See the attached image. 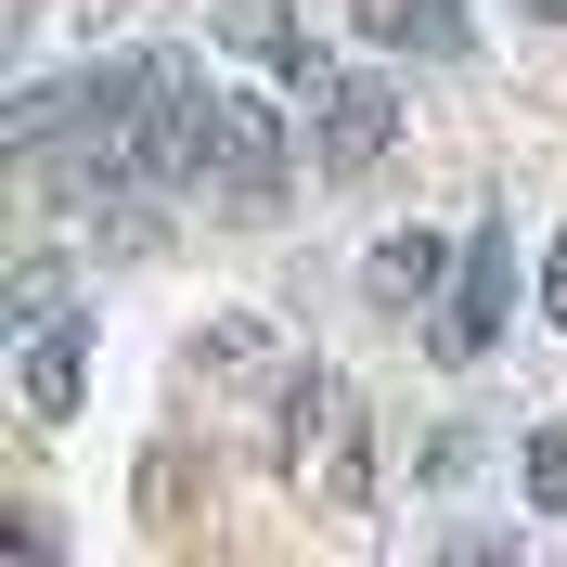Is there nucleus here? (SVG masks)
<instances>
[{
  "instance_id": "f257e3e1",
  "label": "nucleus",
  "mask_w": 567,
  "mask_h": 567,
  "mask_svg": "<svg viewBox=\"0 0 567 567\" xmlns=\"http://www.w3.org/2000/svg\"><path fill=\"white\" fill-rule=\"evenodd\" d=\"M194 194L233 219H258L284 194V116L258 104V91H207L194 104Z\"/></svg>"
},
{
  "instance_id": "f03ea898",
  "label": "nucleus",
  "mask_w": 567,
  "mask_h": 567,
  "mask_svg": "<svg viewBox=\"0 0 567 567\" xmlns=\"http://www.w3.org/2000/svg\"><path fill=\"white\" fill-rule=\"evenodd\" d=\"M503 310H516V219H477L464 233V271H452V322H439V349L477 361L503 336Z\"/></svg>"
},
{
  "instance_id": "7ed1b4c3",
  "label": "nucleus",
  "mask_w": 567,
  "mask_h": 567,
  "mask_svg": "<svg viewBox=\"0 0 567 567\" xmlns=\"http://www.w3.org/2000/svg\"><path fill=\"white\" fill-rule=\"evenodd\" d=\"M388 130H400L388 78H322V91H310V155H322V168H336V181L388 168Z\"/></svg>"
},
{
  "instance_id": "20e7f679",
  "label": "nucleus",
  "mask_w": 567,
  "mask_h": 567,
  "mask_svg": "<svg viewBox=\"0 0 567 567\" xmlns=\"http://www.w3.org/2000/svg\"><path fill=\"white\" fill-rule=\"evenodd\" d=\"M13 400H27V425H65L78 400H91V322L78 310H52V322L13 336Z\"/></svg>"
},
{
  "instance_id": "39448f33",
  "label": "nucleus",
  "mask_w": 567,
  "mask_h": 567,
  "mask_svg": "<svg viewBox=\"0 0 567 567\" xmlns=\"http://www.w3.org/2000/svg\"><path fill=\"white\" fill-rule=\"evenodd\" d=\"M349 425H361V413H349V388H336L322 361H297V374H284V400H271V439H284V464H297V477L349 452Z\"/></svg>"
},
{
  "instance_id": "423d86ee",
  "label": "nucleus",
  "mask_w": 567,
  "mask_h": 567,
  "mask_svg": "<svg viewBox=\"0 0 567 567\" xmlns=\"http://www.w3.org/2000/svg\"><path fill=\"white\" fill-rule=\"evenodd\" d=\"M219 27H233V52H258V78H271V91H322V52H310V27H297V13H271V0H233V13H219Z\"/></svg>"
},
{
  "instance_id": "0eeeda50",
  "label": "nucleus",
  "mask_w": 567,
  "mask_h": 567,
  "mask_svg": "<svg viewBox=\"0 0 567 567\" xmlns=\"http://www.w3.org/2000/svg\"><path fill=\"white\" fill-rule=\"evenodd\" d=\"M452 271H464V246H439V233H374V258H361L374 310H425V297H439Z\"/></svg>"
},
{
  "instance_id": "6e6552de",
  "label": "nucleus",
  "mask_w": 567,
  "mask_h": 567,
  "mask_svg": "<svg viewBox=\"0 0 567 567\" xmlns=\"http://www.w3.org/2000/svg\"><path fill=\"white\" fill-rule=\"evenodd\" d=\"M91 246H104V258H155V246H168L155 181H104V194H91Z\"/></svg>"
},
{
  "instance_id": "1a4fd4ad",
  "label": "nucleus",
  "mask_w": 567,
  "mask_h": 567,
  "mask_svg": "<svg viewBox=\"0 0 567 567\" xmlns=\"http://www.w3.org/2000/svg\"><path fill=\"white\" fill-rule=\"evenodd\" d=\"M194 361H207V374H258V361H271V322H258V310H219L207 336H194Z\"/></svg>"
},
{
  "instance_id": "9d476101",
  "label": "nucleus",
  "mask_w": 567,
  "mask_h": 567,
  "mask_svg": "<svg viewBox=\"0 0 567 567\" xmlns=\"http://www.w3.org/2000/svg\"><path fill=\"white\" fill-rule=\"evenodd\" d=\"M52 310H65V258L39 246L27 271H13V310H0V322H13V336H27V322H52Z\"/></svg>"
},
{
  "instance_id": "9b49d317",
  "label": "nucleus",
  "mask_w": 567,
  "mask_h": 567,
  "mask_svg": "<svg viewBox=\"0 0 567 567\" xmlns=\"http://www.w3.org/2000/svg\"><path fill=\"white\" fill-rule=\"evenodd\" d=\"M52 130H65V91H13V116H0V142H13V155H39Z\"/></svg>"
},
{
  "instance_id": "f8f14e48",
  "label": "nucleus",
  "mask_w": 567,
  "mask_h": 567,
  "mask_svg": "<svg viewBox=\"0 0 567 567\" xmlns=\"http://www.w3.org/2000/svg\"><path fill=\"white\" fill-rule=\"evenodd\" d=\"M529 503H542V516H567V425H542V439H529Z\"/></svg>"
},
{
  "instance_id": "ddd939ff",
  "label": "nucleus",
  "mask_w": 567,
  "mask_h": 567,
  "mask_svg": "<svg viewBox=\"0 0 567 567\" xmlns=\"http://www.w3.org/2000/svg\"><path fill=\"white\" fill-rule=\"evenodd\" d=\"M464 464H477V439H464V425H439V439H425V464H413V477H425V491H452Z\"/></svg>"
},
{
  "instance_id": "4468645a",
  "label": "nucleus",
  "mask_w": 567,
  "mask_h": 567,
  "mask_svg": "<svg viewBox=\"0 0 567 567\" xmlns=\"http://www.w3.org/2000/svg\"><path fill=\"white\" fill-rule=\"evenodd\" d=\"M413 39L425 52H464V0H413Z\"/></svg>"
},
{
  "instance_id": "2eb2a0df",
  "label": "nucleus",
  "mask_w": 567,
  "mask_h": 567,
  "mask_svg": "<svg viewBox=\"0 0 567 567\" xmlns=\"http://www.w3.org/2000/svg\"><path fill=\"white\" fill-rule=\"evenodd\" d=\"M542 322L567 336V233H555V258H542Z\"/></svg>"
},
{
  "instance_id": "dca6fc26",
  "label": "nucleus",
  "mask_w": 567,
  "mask_h": 567,
  "mask_svg": "<svg viewBox=\"0 0 567 567\" xmlns=\"http://www.w3.org/2000/svg\"><path fill=\"white\" fill-rule=\"evenodd\" d=\"M361 27H374V39H413V0H361Z\"/></svg>"
},
{
  "instance_id": "f3484780",
  "label": "nucleus",
  "mask_w": 567,
  "mask_h": 567,
  "mask_svg": "<svg viewBox=\"0 0 567 567\" xmlns=\"http://www.w3.org/2000/svg\"><path fill=\"white\" fill-rule=\"evenodd\" d=\"M516 13H542V27H567V0H516Z\"/></svg>"
}]
</instances>
